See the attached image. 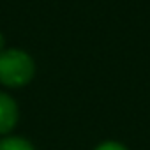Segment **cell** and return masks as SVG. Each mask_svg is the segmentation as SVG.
I'll use <instances>...</instances> for the list:
<instances>
[{
    "label": "cell",
    "mask_w": 150,
    "mask_h": 150,
    "mask_svg": "<svg viewBox=\"0 0 150 150\" xmlns=\"http://www.w3.org/2000/svg\"><path fill=\"white\" fill-rule=\"evenodd\" d=\"M96 150H125L120 143H113V141H108V143H103L99 145Z\"/></svg>",
    "instance_id": "277c9868"
},
{
    "label": "cell",
    "mask_w": 150,
    "mask_h": 150,
    "mask_svg": "<svg viewBox=\"0 0 150 150\" xmlns=\"http://www.w3.org/2000/svg\"><path fill=\"white\" fill-rule=\"evenodd\" d=\"M2 44H4V37H2V34H0V51H2Z\"/></svg>",
    "instance_id": "5b68a950"
},
{
    "label": "cell",
    "mask_w": 150,
    "mask_h": 150,
    "mask_svg": "<svg viewBox=\"0 0 150 150\" xmlns=\"http://www.w3.org/2000/svg\"><path fill=\"white\" fill-rule=\"evenodd\" d=\"M0 150H34L32 145L21 138H7L0 141Z\"/></svg>",
    "instance_id": "3957f363"
},
{
    "label": "cell",
    "mask_w": 150,
    "mask_h": 150,
    "mask_svg": "<svg viewBox=\"0 0 150 150\" xmlns=\"http://www.w3.org/2000/svg\"><path fill=\"white\" fill-rule=\"evenodd\" d=\"M34 74V60L23 50L0 51V81L9 87H20L30 81Z\"/></svg>",
    "instance_id": "6da1fadb"
},
{
    "label": "cell",
    "mask_w": 150,
    "mask_h": 150,
    "mask_svg": "<svg viewBox=\"0 0 150 150\" xmlns=\"http://www.w3.org/2000/svg\"><path fill=\"white\" fill-rule=\"evenodd\" d=\"M18 120V108L14 101L0 92V134L9 132Z\"/></svg>",
    "instance_id": "7a4b0ae2"
}]
</instances>
